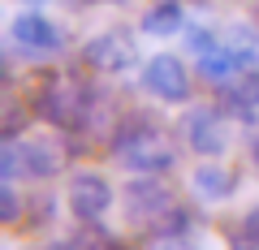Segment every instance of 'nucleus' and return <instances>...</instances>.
Listing matches in <instances>:
<instances>
[{"mask_svg":"<svg viewBox=\"0 0 259 250\" xmlns=\"http://www.w3.org/2000/svg\"><path fill=\"white\" fill-rule=\"evenodd\" d=\"M143 91L164 99V104H186L190 99V74H186V65L177 56L160 52L143 65Z\"/></svg>","mask_w":259,"mask_h":250,"instance_id":"6","label":"nucleus"},{"mask_svg":"<svg viewBox=\"0 0 259 250\" xmlns=\"http://www.w3.org/2000/svg\"><path fill=\"white\" fill-rule=\"evenodd\" d=\"M173 207L177 203H173V194H168V185L160 181V177H134V181L125 185V216H130V224H143L147 233L156 229Z\"/></svg>","mask_w":259,"mask_h":250,"instance_id":"4","label":"nucleus"},{"mask_svg":"<svg viewBox=\"0 0 259 250\" xmlns=\"http://www.w3.org/2000/svg\"><path fill=\"white\" fill-rule=\"evenodd\" d=\"M238 237H242V241H250V246H259V203L250 207L246 216H242V229H238Z\"/></svg>","mask_w":259,"mask_h":250,"instance_id":"14","label":"nucleus"},{"mask_svg":"<svg viewBox=\"0 0 259 250\" xmlns=\"http://www.w3.org/2000/svg\"><path fill=\"white\" fill-rule=\"evenodd\" d=\"M246 151H250V160H255V164H259V125H255V130H250V138H246Z\"/></svg>","mask_w":259,"mask_h":250,"instance_id":"16","label":"nucleus"},{"mask_svg":"<svg viewBox=\"0 0 259 250\" xmlns=\"http://www.w3.org/2000/svg\"><path fill=\"white\" fill-rule=\"evenodd\" d=\"M65 203H69V212H74L78 224H104V216H108V207H112V185L104 181L100 173L82 168V173L69 177Z\"/></svg>","mask_w":259,"mask_h":250,"instance_id":"5","label":"nucleus"},{"mask_svg":"<svg viewBox=\"0 0 259 250\" xmlns=\"http://www.w3.org/2000/svg\"><path fill=\"white\" fill-rule=\"evenodd\" d=\"M177 134H182V142L194 151V156H207V160H216L225 147H229L225 112L221 108H207V104H199V108L186 112V117L177 121Z\"/></svg>","mask_w":259,"mask_h":250,"instance_id":"3","label":"nucleus"},{"mask_svg":"<svg viewBox=\"0 0 259 250\" xmlns=\"http://www.w3.org/2000/svg\"><path fill=\"white\" fill-rule=\"evenodd\" d=\"M238 74H242V65H238V56H233L225 43L199 56V78H203L207 86H216V91H221V86L229 82V78H238Z\"/></svg>","mask_w":259,"mask_h":250,"instance_id":"11","label":"nucleus"},{"mask_svg":"<svg viewBox=\"0 0 259 250\" xmlns=\"http://www.w3.org/2000/svg\"><path fill=\"white\" fill-rule=\"evenodd\" d=\"M151 250H190V241H186V237H156Z\"/></svg>","mask_w":259,"mask_h":250,"instance_id":"15","label":"nucleus"},{"mask_svg":"<svg viewBox=\"0 0 259 250\" xmlns=\"http://www.w3.org/2000/svg\"><path fill=\"white\" fill-rule=\"evenodd\" d=\"M65 168V147L56 138H5L0 142V181H48Z\"/></svg>","mask_w":259,"mask_h":250,"instance_id":"2","label":"nucleus"},{"mask_svg":"<svg viewBox=\"0 0 259 250\" xmlns=\"http://www.w3.org/2000/svg\"><path fill=\"white\" fill-rule=\"evenodd\" d=\"M182 26V5H177V0H164V5H156V9L147 13V18H143V30H147V35H173V30Z\"/></svg>","mask_w":259,"mask_h":250,"instance_id":"12","label":"nucleus"},{"mask_svg":"<svg viewBox=\"0 0 259 250\" xmlns=\"http://www.w3.org/2000/svg\"><path fill=\"white\" fill-rule=\"evenodd\" d=\"M190 185H194V194H199V198L216 203V198H229V194H233L238 177H233L225 164H212V160H207V164H199V168L190 173Z\"/></svg>","mask_w":259,"mask_h":250,"instance_id":"10","label":"nucleus"},{"mask_svg":"<svg viewBox=\"0 0 259 250\" xmlns=\"http://www.w3.org/2000/svg\"><path fill=\"white\" fill-rule=\"evenodd\" d=\"M112 156H117V164L125 173H139V177H160L177 164L173 138L151 117H139V112H130L112 130Z\"/></svg>","mask_w":259,"mask_h":250,"instance_id":"1","label":"nucleus"},{"mask_svg":"<svg viewBox=\"0 0 259 250\" xmlns=\"http://www.w3.org/2000/svg\"><path fill=\"white\" fill-rule=\"evenodd\" d=\"M9 35H13V47L26 52V56H52V52L65 47V35L56 30V22L44 18V13H22L9 26Z\"/></svg>","mask_w":259,"mask_h":250,"instance_id":"7","label":"nucleus"},{"mask_svg":"<svg viewBox=\"0 0 259 250\" xmlns=\"http://www.w3.org/2000/svg\"><path fill=\"white\" fill-rule=\"evenodd\" d=\"M18 216H22V198H18V190H13V181H5L0 185V220L13 224Z\"/></svg>","mask_w":259,"mask_h":250,"instance_id":"13","label":"nucleus"},{"mask_svg":"<svg viewBox=\"0 0 259 250\" xmlns=\"http://www.w3.org/2000/svg\"><path fill=\"white\" fill-rule=\"evenodd\" d=\"M134 39L121 35V30H104V35H95L91 43L82 47V61L91 69H100V74H121V69L134 65Z\"/></svg>","mask_w":259,"mask_h":250,"instance_id":"8","label":"nucleus"},{"mask_svg":"<svg viewBox=\"0 0 259 250\" xmlns=\"http://www.w3.org/2000/svg\"><path fill=\"white\" fill-rule=\"evenodd\" d=\"M221 104L229 117H250L259 108V69H242L238 78L221 86Z\"/></svg>","mask_w":259,"mask_h":250,"instance_id":"9","label":"nucleus"}]
</instances>
